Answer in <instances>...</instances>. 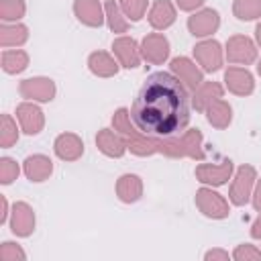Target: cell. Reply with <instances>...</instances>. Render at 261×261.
<instances>
[{
  "mask_svg": "<svg viewBox=\"0 0 261 261\" xmlns=\"http://www.w3.org/2000/svg\"><path fill=\"white\" fill-rule=\"evenodd\" d=\"M190 90L171 71H153L143 82L130 106L133 124L157 139L181 135L190 124Z\"/></svg>",
  "mask_w": 261,
  "mask_h": 261,
  "instance_id": "6da1fadb",
  "label": "cell"
},
{
  "mask_svg": "<svg viewBox=\"0 0 261 261\" xmlns=\"http://www.w3.org/2000/svg\"><path fill=\"white\" fill-rule=\"evenodd\" d=\"M112 128L124 139L128 151L137 157H151L159 153L161 147V139L157 137H149L145 133H141L133 120H130V110L126 108H118L112 114Z\"/></svg>",
  "mask_w": 261,
  "mask_h": 261,
  "instance_id": "7a4b0ae2",
  "label": "cell"
},
{
  "mask_svg": "<svg viewBox=\"0 0 261 261\" xmlns=\"http://www.w3.org/2000/svg\"><path fill=\"white\" fill-rule=\"evenodd\" d=\"M159 153L171 159H196L204 161V137L200 128H186L181 135L161 139Z\"/></svg>",
  "mask_w": 261,
  "mask_h": 261,
  "instance_id": "3957f363",
  "label": "cell"
},
{
  "mask_svg": "<svg viewBox=\"0 0 261 261\" xmlns=\"http://www.w3.org/2000/svg\"><path fill=\"white\" fill-rule=\"evenodd\" d=\"M257 184V169L249 163H243L234 169L230 177V188H228V200L232 206H245L249 204L253 190Z\"/></svg>",
  "mask_w": 261,
  "mask_h": 261,
  "instance_id": "277c9868",
  "label": "cell"
},
{
  "mask_svg": "<svg viewBox=\"0 0 261 261\" xmlns=\"http://www.w3.org/2000/svg\"><path fill=\"white\" fill-rule=\"evenodd\" d=\"M194 202H196V208L206 216V218H212V220H222V218H228L230 214V204L228 200L218 194L216 190H212V186H202L196 196H194Z\"/></svg>",
  "mask_w": 261,
  "mask_h": 261,
  "instance_id": "5b68a950",
  "label": "cell"
},
{
  "mask_svg": "<svg viewBox=\"0 0 261 261\" xmlns=\"http://www.w3.org/2000/svg\"><path fill=\"white\" fill-rule=\"evenodd\" d=\"M257 55H259V47L247 35H232L224 45V59H228V63L234 65L247 67L257 61Z\"/></svg>",
  "mask_w": 261,
  "mask_h": 261,
  "instance_id": "8992f818",
  "label": "cell"
},
{
  "mask_svg": "<svg viewBox=\"0 0 261 261\" xmlns=\"http://www.w3.org/2000/svg\"><path fill=\"white\" fill-rule=\"evenodd\" d=\"M194 61L202 67L204 73H214L222 69L224 49L216 39H204L194 45Z\"/></svg>",
  "mask_w": 261,
  "mask_h": 261,
  "instance_id": "52a82bcc",
  "label": "cell"
},
{
  "mask_svg": "<svg viewBox=\"0 0 261 261\" xmlns=\"http://www.w3.org/2000/svg\"><path fill=\"white\" fill-rule=\"evenodd\" d=\"M232 173H234L232 159H222L218 163H200L194 169L196 179L202 186H212V188H218V186L228 184V179L232 177Z\"/></svg>",
  "mask_w": 261,
  "mask_h": 261,
  "instance_id": "ba28073f",
  "label": "cell"
},
{
  "mask_svg": "<svg viewBox=\"0 0 261 261\" xmlns=\"http://www.w3.org/2000/svg\"><path fill=\"white\" fill-rule=\"evenodd\" d=\"M18 94L24 100L45 104V102H51L55 98L57 88H55V82L51 77L35 75V77H27V80H22L18 84Z\"/></svg>",
  "mask_w": 261,
  "mask_h": 261,
  "instance_id": "9c48e42d",
  "label": "cell"
},
{
  "mask_svg": "<svg viewBox=\"0 0 261 261\" xmlns=\"http://www.w3.org/2000/svg\"><path fill=\"white\" fill-rule=\"evenodd\" d=\"M169 39L163 33H147L141 39V55L151 65H161L169 59Z\"/></svg>",
  "mask_w": 261,
  "mask_h": 261,
  "instance_id": "30bf717a",
  "label": "cell"
},
{
  "mask_svg": "<svg viewBox=\"0 0 261 261\" xmlns=\"http://www.w3.org/2000/svg\"><path fill=\"white\" fill-rule=\"evenodd\" d=\"M169 71H171L190 92H194V90L204 82V71H202V67H200L194 59L184 57V55L171 59Z\"/></svg>",
  "mask_w": 261,
  "mask_h": 261,
  "instance_id": "8fae6325",
  "label": "cell"
},
{
  "mask_svg": "<svg viewBox=\"0 0 261 261\" xmlns=\"http://www.w3.org/2000/svg\"><path fill=\"white\" fill-rule=\"evenodd\" d=\"M220 27V14L214 8H200L188 16V31L198 39H208Z\"/></svg>",
  "mask_w": 261,
  "mask_h": 261,
  "instance_id": "7c38bea8",
  "label": "cell"
},
{
  "mask_svg": "<svg viewBox=\"0 0 261 261\" xmlns=\"http://www.w3.org/2000/svg\"><path fill=\"white\" fill-rule=\"evenodd\" d=\"M112 55L118 59L120 67L124 69H135L141 65L143 55H141V43H137L128 35H118L112 41Z\"/></svg>",
  "mask_w": 261,
  "mask_h": 261,
  "instance_id": "4fadbf2b",
  "label": "cell"
},
{
  "mask_svg": "<svg viewBox=\"0 0 261 261\" xmlns=\"http://www.w3.org/2000/svg\"><path fill=\"white\" fill-rule=\"evenodd\" d=\"M10 232L14 237H31L33 230H35V224H37V216H35V210L31 204L27 202H14L12 204V210H10Z\"/></svg>",
  "mask_w": 261,
  "mask_h": 261,
  "instance_id": "5bb4252c",
  "label": "cell"
},
{
  "mask_svg": "<svg viewBox=\"0 0 261 261\" xmlns=\"http://www.w3.org/2000/svg\"><path fill=\"white\" fill-rule=\"evenodd\" d=\"M224 88L234 96H251L255 92V77L243 65H228L224 69Z\"/></svg>",
  "mask_w": 261,
  "mask_h": 261,
  "instance_id": "9a60e30c",
  "label": "cell"
},
{
  "mask_svg": "<svg viewBox=\"0 0 261 261\" xmlns=\"http://www.w3.org/2000/svg\"><path fill=\"white\" fill-rule=\"evenodd\" d=\"M16 120L20 124V130L29 137H35L45 128V114L37 106V102L31 100H24L16 106Z\"/></svg>",
  "mask_w": 261,
  "mask_h": 261,
  "instance_id": "2e32d148",
  "label": "cell"
},
{
  "mask_svg": "<svg viewBox=\"0 0 261 261\" xmlns=\"http://www.w3.org/2000/svg\"><path fill=\"white\" fill-rule=\"evenodd\" d=\"M73 14L84 27L90 29H100L106 22L104 4L100 0H73Z\"/></svg>",
  "mask_w": 261,
  "mask_h": 261,
  "instance_id": "e0dca14e",
  "label": "cell"
},
{
  "mask_svg": "<svg viewBox=\"0 0 261 261\" xmlns=\"http://www.w3.org/2000/svg\"><path fill=\"white\" fill-rule=\"evenodd\" d=\"M177 18V6L171 0H155L147 10V20L151 29L165 31L169 29Z\"/></svg>",
  "mask_w": 261,
  "mask_h": 261,
  "instance_id": "ac0fdd59",
  "label": "cell"
},
{
  "mask_svg": "<svg viewBox=\"0 0 261 261\" xmlns=\"http://www.w3.org/2000/svg\"><path fill=\"white\" fill-rule=\"evenodd\" d=\"M53 151L61 161H77L84 155V141L75 133H61L53 141Z\"/></svg>",
  "mask_w": 261,
  "mask_h": 261,
  "instance_id": "d6986e66",
  "label": "cell"
},
{
  "mask_svg": "<svg viewBox=\"0 0 261 261\" xmlns=\"http://www.w3.org/2000/svg\"><path fill=\"white\" fill-rule=\"evenodd\" d=\"M96 147L102 155H106L110 159H120L128 151L124 139L114 128H100L96 135Z\"/></svg>",
  "mask_w": 261,
  "mask_h": 261,
  "instance_id": "ffe728a7",
  "label": "cell"
},
{
  "mask_svg": "<svg viewBox=\"0 0 261 261\" xmlns=\"http://www.w3.org/2000/svg\"><path fill=\"white\" fill-rule=\"evenodd\" d=\"M22 173L27 175L29 181L41 184V181H45V179L51 177V173H53V161H51V157H47L43 153L29 155L22 161Z\"/></svg>",
  "mask_w": 261,
  "mask_h": 261,
  "instance_id": "44dd1931",
  "label": "cell"
},
{
  "mask_svg": "<svg viewBox=\"0 0 261 261\" xmlns=\"http://www.w3.org/2000/svg\"><path fill=\"white\" fill-rule=\"evenodd\" d=\"M114 190L122 204H135L143 198V179L137 173H122L116 179Z\"/></svg>",
  "mask_w": 261,
  "mask_h": 261,
  "instance_id": "7402d4cb",
  "label": "cell"
},
{
  "mask_svg": "<svg viewBox=\"0 0 261 261\" xmlns=\"http://www.w3.org/2000/svg\"><path fill=\"white\" fill-rule=\"evenodd\" d=\"M88 69L96 75V77H112L118 73L120 63L114 55H110L108 51H92L88 55Z\"/></svg>",
  "mask_w": 261,
  "mask_h": 261,
  "instance_id": "603a6c76",
  "label": "cell"
},
{
  "mask_svg": "<svg viewBox=\"0 0 261 261\" xmlns=\"http://www.w3.org/2000/svg\"><path fill=\"white\" fill-rule=\"evenodd\" d=\"M224 96V86L218 82H202L194 92H192V106L198 112H204L214 100Z\"/></svg>",
  "mask_w": 261,
  "mask_h": 261,
  "instance_id": "cb8c5ba5",
  "label": "cell"
},
{
  "mask_svg": "<svg viewBox=\"0 0 261 261\" xmlns=\"http://www.w3.org/2000/svg\"><path fill=\"white\" fill-rule=\"evenodd\" d=\"M204 114H206L208 124L214 126V128H218V130L228 128L230 122H232V106H230L224 98L214 100V102L204 110Z\"/></svg>",
  "mask_w": 261,
  "mask_h": 261,
  "instance_id": "d4e9b609",
  "label": "cell"
},
{
  "mask_svg": "<svg viewBox=\"0 0 261 261\" xmlns=\"http://www.w3.org/2000/svg\"><path fill=\"white\" fill-rule=\"evenodd\" d=\"M29 41V29L22 22H2L0 24V45L4 49L20 47Z\"/></svg>",
  "mask_w": 261,
  "mask_h": 261,
  "instance_id": "484cf974",
  "label": "cell"
},
{
  "mask_svg": "<svg viewBox=\"0 0 261 261\" xmlns=\"http://www.w3.org/2000/svg\"><path fill=\"white\" fill-rule=\"evenodd\" d=\"M29 67V53L22 49H4L2 51V71L8 75L22 73Z\"/></svg>",
  "mask_w": 261,
  "mask_h": 261,
  "instance_id": "4316f807",
  "label": "cell"
},
{
  "mask_svg": "<svg viewBox=\"0 0 261 261\" xmlns=\"http://www.w3.org/2000/svg\"><path fill=\"white\" fill-rule=\"evenodd\" d=\"M104 14H106V24H108V29H110L112 33H116V35H124V33L128 31L130 20L124 16V12L120 10V6H118L116 0H108V2H104Z\"/></svg>",
  "mask_w": 261,
  "mask_h": 261,
  "instance_id": "83f0119b",
  "label": "cell"
},
{
  "mask_svg": "<svg viewBox=\"0 0 261 261\" xmlns=\"http://www.w3.org/2000/svg\"><path fill=\"white\" fill-rule=\"evenodd\" d=\"M232 14L239 20H257L261 18V0H234Z\"/></svg>",
  "mask_w": 261,
  "mask_h": 261,
  "instance_id": "f1b7e54d",
  "label": "cell"
},
{
  "mask_svg": "<svg viewBox=\"0 0 261 261\" xmlns=\"http://www.w3.org/2000/svg\"><path fill=\"white\" fill-rule=\"evenodd\" d=\"M27 12L24 0H0V18L2 22H18Z\"/></svg>",
  "mask_w": 261,
  "mask_h": 261,
  "instance_id": "f546056e",
  "label": "cell"
},
{
  "mask_svg": "<svg viewBox=\"0 0 261 261\" xmlns=\"http://www.w3.org/2000/svg\"><path fill=\"white\" fill-rule=\"evenodd\" d=\"M16 141H18V126H16V120H14L10 114H2V120H0V147H2V149H8V147H12Z\"/></svg>",
  "mask_w": 261,
  "mask_h": 261,
  "instance_id": "4dcf8cb0",
  "label": "cell"
},
{
  "mask_svg": "<svg viewBox=\"0 0 261 261\" xmlns=\"http://www.w3.org/2000/svg\"><path fill=\"white\" fill-rule=\"evenodd\" d=\"M116 2L130 22H139L149 10V0H116Z\"/></svg>",
  "mask_w": 261,
  "mask_h": 261,
  "instance_id": "1f68e13d",
  "label": "cell"
},
{
  "mask_svg": "<svg viewBox=\"0 0 261 261\" xmlns=\"http://www.w3.org/2000/svg\"><path fill=\"white\" fill-rule=\"evenodd\" d=\"M20 173V165L12 157H2L0 159V184L10 186Z\"/></svg>",
  "mask_w": 261,
  "mask_h": 261,
  "instance_id": "d6a6232c",
  "label": "cell"
},
{
  "mask_svg": "<svg viewBox=\"0 0 261 261\" xmlns=\"http://www.w3.org/2000/svg\"><path fill=\"white\" fill-rule=\"evenodd\" d=\"M230 257L234 261H261V249L257 245H251V243H241L234 247Z\"/></svg>",
  "mask_w": 261,
  "mask_h": 261,
  "instance_id": "836d02e7",
  "label": "cell"
},
{
  "mask_svg": "<svg viewBox=\"0 0 261 261\" xmlns=\"http://www.w3.org/2000/svg\"><path fill=\"white\" fill-rule=\"evenodd\" d=\"M0 259L2 261H24L27 259V253H24V249L18 243L4 241L0 245Z\"/></svg>",
  "mask_w": 261,
  "mask_h": 261,
  "instance_id": "e575fe53",
  "label": "cell"
},
{
  "mask_svg": "<svg viewBox=\"0 0 261 261\" xmlns=\"http://www.w3.org/2000/svg\"><path fill=\"white\" fill-rule=\"evenodd\" d=\"M228 259H230V253L224 249H218V247L208 249L204 253V261H228Z\"/></svg>",
  "mask_w": 261,
  "mask_h": 261,
  "instance_id": "d590c367",
  "label": "cell"
},
{
  "mask_svg": "<svg viewBox=\"0 0 261 261\" xmlns=\"http://www.w3.org/2000/svg\"><path fill=\"white\" fill-rule=\"evenodd\" d=\"M175 6L184 12H196L204 6V0H175Z\"/></svg>",
  "mask_w": 261,
  "mask_h": 261,
  "instance_id": "8d00e7d4",
  "label": "cell"
},
{
  "mask_svg": "<svg viewBox=\"0 0 261 261\" xmlns=\"http://www.w3.org/2000/svg\"><path fill=\"white\" fill-rule=\"evenodd\" d=\"M251 202H253V208L261 214V179H259V177H257V184H255V190H253Z\"/></svg>",
  "mask_w": 261,
  "mask_h": 261,
  "instance_id": "74e56055",
  "label": "cell"
},
{
  "mask_svg": "<svg viewBox=\"0 0 261 261\" xmlns=\"http://www.w3.org/2000/svg\"><path fill=\"white\" fill-rule=\"evenodd\" d=\"M251 237L253 239H257V241H261V214L253 220V224H251Z\"/></svg>",
  "mask_w": 261,
  "mask_h": 261,
  "instance_id": "f35d334b",
  "label": "cell"
},
{
  "mask_svg": "<svg viewBox=\"0 0 261 261\" xmlns=\"http://www.w3.org/2000/svg\"><path fill=\"white\" fill-rule=\"evenodd\" d=\"M0 204H2V212H0V224H4V222L8 220V216H10V212H8V200H6V196H0Z\"/></svg>",
  "mask_w": 261,
  "mask_h": 261,
  "instance_id": "ab89813d",
  "label": "cell"
},
{
  "mask_svg": "<svg viewBox=\"0 0 261 261\" xmlns=\"http://www.w3.org/2000/svg\"><path fill=\"white\" fill-rule=\"evenodd\" d=\"M255 43H257V47H261V22H257V27H255Z\"/></svg>",
  "mask_w": 261,
  "mask_h": 261,
  "instance_id": "60d3db41",
  "label": "cell"
},
{
  "mask_svg": "<svg viewBox=\"0 0 261 261\" xmlns=\"http://www.w3.org/2000/svg\"><path fill=\"white\" fill-rule=\"evenodd\" d=\"M257 73H259V75H261V59H259V61H257Z\"/></svg>",
  "mask_w": 261,
  "mask_h": 261,
  "instance_id": "b9f144b4",
  "label": "cell"
}]
</instances>
